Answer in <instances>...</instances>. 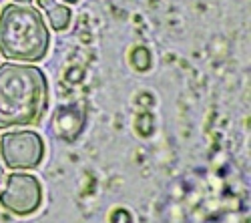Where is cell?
<instances>
[{"label":"cell","mask_w":251,"mask_h":223,"mask_svg":"<svg viewBox=\"0 0 251 223\" xmlns=\"http://www.w3.org/2000/svg\"><path fill=\"white\" fill-rule=\"evenodd\" d=\"M0 157L10 169H36L45 159V141L36 131H10L0 137Z\"/></svg>","instance_id":"cell-3"},{"label":"cell","mask_w":251,"mask_h":223,"mask_svg":"<svg viewBox=\"0 0 251 223\" xmlns=\"http://www.w3.org/2000/svg\"><path fill=\"white\" fill-rule=\"evenodd\" d=\"M82 123H85V115L82 111H78L76 107H67V109H58L52 121L54 133L65 139V141H75L82 129Z\"/></svg>","instance_id":"cell-5"},{"label":"cell","mask_w":251,"mask_h":223,"mask_svg":"<svg viewBox=\"0 0 251 223\" xmlns=\"http://www.w3.org/2000/svg\"><path fill=\"white\" fill-rule=\"evenodd\" d=\"M0 205L14 215H32L43 205V185L34 175L12 173L0 193Z\"/></svg>","instance_id":"cell-4"},{"label":"cell","mask_w":251,"mask_h":223,"mask_svg":"<svg viewBox=\"0 0 251 223\" xmlns=\"http://www.w3.org/2000/svg\"><path fill=\"white\" fill-rule=\"evenodd\" d=\"M38 4L43 6V8H47V10H49L50 6H54V0H38Z\"/></svg>","instance_id":"cell-7"},{"label":"cell","mask_w":251,"mask_h":223,"mask_svg":"<svg viewBox=\"0 0 251 223\" xmlns=\"http://www.w3.org/2000/svg\"><path fill=\"white\" fill-rule=\"evenodd\" d=\"M65 2H78V0H65Z\"/></svg>","instance_id":"cell-8"},{"label":"cell","mask_w":251,"mask_h":223,"mask_svg":"<svg viewBox=\"0 0 251 223\" xmlns=\"http://www.w3.org/2000/svg\"><path fill=\"white\" fill-rule=\"evenodd\" d=\"M20 2H30V0H20Z\"/></svg>","instance_id":"cell-9"},{"label":"cell","mask_w":251,"mask_h":223,"mask_svg":"<svg viewBox=\"0 0 251 223\" xmlns=\"http://www.w3.org/2000/svg\"><path fill=\"white\" fill-rule=\"evenodd\" d=\"M47 74L34 65H0V129L38 125L49 109Z\"/></svg>","instance_id":"cell-1"},{"label":"cell","mask_w":251,"mask_h":223,"mask_svg":"<svg viewBox=\"0 0 251 223\" xmlns=\"http://www.w3.org/2000/svg\"><path fill=\"white\" fill-rule=\"evenodd\" d=\"M50 32L40 12L28 4H6L0 14V50L6 58L38 63L49 54Z\"/></svg>","instance_id":"cell-2"},{"label":"cell","mask_w":251,"mask_h":223,"mask_svg":"<svg viewBox=\"0 0 251 223\" xmlns=\"http://www.w3.org/2000/svg\"><path fill=\"white\" fill-rule=\"evenodd\" d=\"M71 16H73L71 8L62 6V4H54L49 8V20L54 30H65L71 25Z\"/></svg>","instance_id":"cell-6"}]
</instances>
